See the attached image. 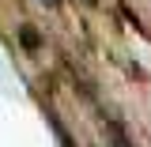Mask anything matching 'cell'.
Listing matches in <instances>:
<instances>
[{
  "label": "cell",
  "mask_w": 151,
  "mask_h": 147,
  "mask_svg": "<svg viewBox=\"0 0 151 147\" xmlns=\"http://www.w3.org/2000/svg\"><path fill=\"white\" fill-rule=\"evenodd\" d=\"M42 4H49V8H53V4H57V0H42Z\"/></svg>",
  "instance_id": "cell-1"
}]
</instances>
